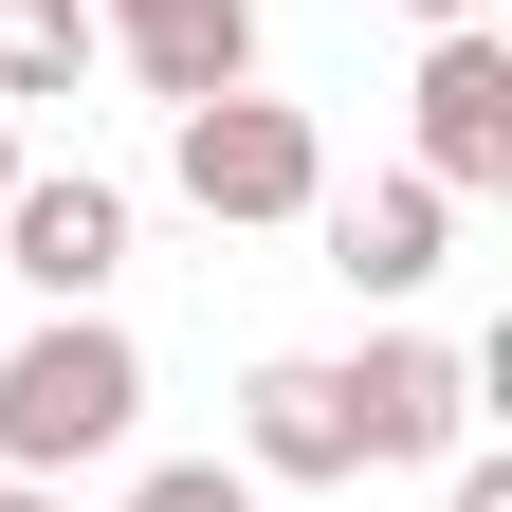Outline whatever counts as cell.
<instances>
[{
  "label": "cell",
  "mask_w": 512,
  "mask_h": 512,
  "mask_svg": "<svg viewBox=\"0 0 512 512\" xmlns=\"http://www.w3.org/2000/svg\"><path fill=\"white\" fill-rule=\"evenodd\" d=\"M128 421H147V348H128L110 311H37V330L0 348V476L74 494L92 458H128Z\"/></svg>",
  "instance_id": "cell-1"
},
{
  "label": "cell",
  "mask_w": 512,
  "mask_h": 512,
  "mask_svg": "<svg viewBox=\"0 0 512 512\" xmlns=\"http://www.w3.org/2000/svg\"><path fill=\"white\" fill-rule=\"evenodd\" d=\"M165 183L220 238H275V220L330 202V128H311L293 92H202V110H165Z\"/></svg>",
  "instance_id": "cell-2"
},
{
  "label": "cell",
  "mask_w": 512,
  "mask_h": 512,
  "mask_svg": "<svg viewBox=\"0 0 512 512\" xmlns=\"http://www.w3.org/2000/svg\"><path fill=\"white\" fill-rule=\"evenodd\" d=\"M0 275H19L37 311H110V275H128V183L110 165H19V183H0Z\"/></svg>",
  "instance_id": "cell-3"
},
{
  "label": "cell",
  "mask_w": 512,
  "mask_h": 512,
  "mask_svg": "<svg viewBox=\"0 0 512 512\" xmlns=\"http://www.w3.org/2000/svg\"><path fill=\"white\" fill-rule=\"evenodd\" d=\"M403 165L439 183V202H494V183H512V37H494V19L421 37V92H403Z\"/></svg>",
  "instance_id": "cell-4"
},
{
  "label": "cell",
  "mask_w": 512,
  "mask_h": 512,
  "mask_svg": "<svg viewBox=\"0 0 512 512\" xmlns=\"http://www.w3.org/2000/svg\"><path fill=\"white\" fill-rule=\"evenodd\" d=\"M238 476H256V494H348V476H366V421H348V366H330V348L238 366Z\"/></svg>",
  "instance_id": "cell-5"
},
{
  "label": "cell",
  "mask_w": 512,
  "mask_h": 512,
  "mask_svg": "<svg viewBox=\"0 0 512 512\" xmlns=\"http://www.w3.org/2000/svg\"><path fill=\"white\" fill-rule=\"evenodd\" d=\"M330 366H348L366 476H403V458H458V439H476V348H439V330H366V348H330Z\"/></svg>",
  "instance_id": "cell-6"
},
{
  "label": "cell",
  "mask_w": 512,
  "mask_h": 512,
  "mask_svg": "<svg viewBox=\"0 0 512 512\" xmlns=\"http://www.w3.org/2000/svg\"><path fill=\"white\" fill-rule=\"evenodd\" d=\"M311 238H330V275H348L366 311H403L439 256H458V202H439L421 165H366V183H330V202H311Z\"/></svg>",
  "instance_id": "cell-7"
},
{
  "label": "cell",
  "mask_w": 512,
  "mask_h": 512,
  "mask_svg": "<svg viewBox=\"0 0 512 512\" xmlns=\"http://www.w3.org/2000/svg\"><path fill=\"white\" fill-rule=\"evenodd\" d=\"M92 37H110V55H128L165 110L256 92V0H92Z\"/></svg>",
  "instance_id": "cell-8"
},
{
  "label": "cell",
  "mask_w": 512,
  "mask_h": 512,
  "mask_svg": "<svg viewBox=\"0 0 512 512\" xmlns=\"http://www.w3.org/2000/svg\"><path fill=\"white\" fill-rule=\"evenodd\" d=\"M92 0H0V110H74V74H92Z\"/></svg>",
  "instance_id": "cell-9"
},
{
  "label": "cell",
  "mask_w": 512,
  "mask_h": 512,
  "mask_svg": "<svg viewBox=\"0 0 512 512\" xmlns=\"http://www.w3.org/2000/svg\"><path fill=\"white\" fill-rule=\"evenodd\" d=\"M128 512H256V476H238V458H147Z\"/></svg>",
  "instance_id": "cell-10"
},
{
  "label": "cell",
  "mask_w": 512,
  "mask_h": 512,
  "mask_svg": "<svg viewBox=\"0 0 512 512\" xmlns=\"http://www.w3.org/2000/svg\"><path fill=\"white\" fill-rule=\"evenodd\" d=\"M439 512H512V458H494V439H458V458H439Z\"/></svg>",
  "instance_id": "cell-11"
},
{
  "label": "cell",
  "mask_w": 512,
  "mask_h": 512,
  "mask_svg": "<svg viewBox=\"0 0 512 512\" xmlns=\"http://www.w3.org/2000/svg\"><path fill=\"white\" fill-rule=\"evenodd\" d=\"M403 19H421V37H458V19H494V0H403Z\"/></svg>",
  "instance_id": "cell-12"
},
{
  "label": "cell",
  "mask_w": 512,
  "mask_h": 512,
  "mask_svg": "<svg viewBox=\"0 0 512 512\" xmlns=\"http://www.w3.org/2000/svg\"><path fill=\"white\" fill-rule=\"evenodd\" d=\"M0 512H74V494H55V476H0Z\"/></svg>",
  "instance_id": "cell-13"
},
{
  "label": "cell",
  "mask_w": 512,
  "mask_h": 512,
  "mask_svg": "<svg viewBox=\"0 0 512 512\" xmlns=\"http://www.w3.org/2000/svg\"><path fill=\"white\" fill-rule=\"evenodd\" d=\"M0 183H19V110H0Z\"/></svg>",
  "instance_id": "cell-14"
}]
</instances>
